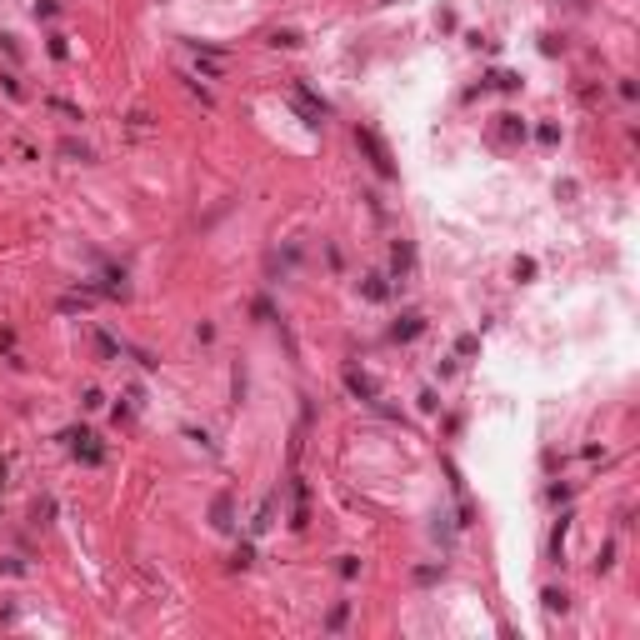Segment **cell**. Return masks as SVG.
I'll return each instance as SVG.
<instances>
[{"label": "cell", "mask_w": 640, "mask_h": 640, "mask_svg": "<svg viewBox=\"0 0 640 640\" xmlns=\"http://www.w3.org/2000/svg\"><path fill=\"white\" fill-rule=\"evenodd\" d=\"M350 390H355L360 400H375V386H370V380H366V375H350Z\"/></svg>", "instance_id": "3957f363"}, {"label": "cell", "mask_w": 640, "mask_h": 640, "mask_svg": "<svg viewBox=\"0 0 640 640\" xmlns=\"http://www.w3.org/2000/svg\"><path fill=\"white\" fill-rule=\"evenodd\" d=\"M50 111H60V115H66V120H80V111H75L70 100H50Z\"/></svg>", "instance_id": "277c9868"}, {"label": "cell", "mask_w": 640, "mask_h": 640, "mask_svg": "<svg viewBox=\"0 0 640 640\" xmlns=\"http://www.w3.org/2000/svg\"><path fill=\"white\" fill-rule=\"evenodd\" d=\"M360 145L370 151V165L380 170V176H390V170H395V165H390V151H386V145H380V140H375L370 131H360Z\"/></svg>", "instance_id": "6da1fadb"}, {"label": "cell", "mask_w": 640, "mask_h": 640, "mask_svg": "<svg viewBox=\"0 0 640 640\" xmlns=\"http://www.w3.org/2000/svg\"><path fill=\"white\" fill-rule=\"evenodd\" d=\"M70 440H75V455H85L91 465H100V445H95V435H85V431H80V435H70Z\"/></svg>", "instance_id": "7a4b0ae2"}]
</instances>
